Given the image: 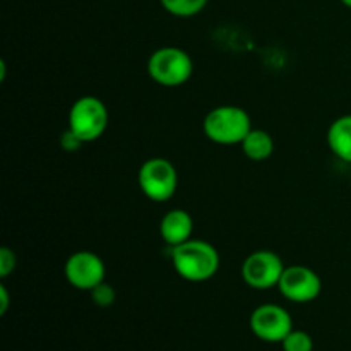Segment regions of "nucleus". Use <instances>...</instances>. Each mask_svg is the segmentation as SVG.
I'll list each match as a JSON object with an SVG mask.
<instances>
[{
	"label": "nucleus",
	"instance_id": "nucleus-1",
	"mask_svg": "<svg viewBox=\"0 0 351 351\" xmlns=\"http://www.w3.org/2000/svg\"><path fill=\"white\" fill-rule=\"evenodd\" d=\"M171 266L175 273L191 283L211 280L219 271V252L206 240L191 239L177 247H171Z\"/></svg>",
	"mask_w": 351,
	"mask_h": 351
},
{
	"label": "nucleus",
	"instance_id": "nucleus-2",
	"mask_svg": "<svg viewBox=\"0 0 351 351\" xmlns=\"http://www.w3.org/2000/svg\"><path fill=\"white\" fill-rule=\"evenodd\" d=\"M252 129V120L247 110L235 105L216 106L204 117L202 122L204 136L219 146L242 144Z\"/></svg>",
	"mask_w": 351,
	"mask_h": 351
},
{
	"label": "nucleus",
	"instance_id": "nucleus-3",
	"mask_svg": "<svg viewBox=\"0 0 351 351\" xmlns=\"http://www.w3.org/2000/svg\"><path fill=\"white\" fill-rule=\"evenodd\" d=\"M147 74L156 84L177 88L185 84L194 74V62L185 50L178 47H161L147 60Z\"/></svg>",
	"mask_w": 351,
	"mask_h": 351
},
{
	"label": "nucleus",
	"instance_id": "nucleus-4",
	"mask_svg": "<svg viewBox=\"0 0 351 351\" xmlns=\"http://www.w3.org/2000/svg\"><path fill=\"white\" fill-rule=\"evenodd\" d=\"M108 122V108L101 99L93 95L75 99L69 112V129L84 144L99 139L105 134Z\"/></svg>",
	"mask_w": 351,
	"mask_h": 351
},
{
	"label": "nucleus",
	"instance_id": "nucleus-5",
	"mask_svg": "<svg viewBox=\"0 0 351 351\" xmlns=\"http://www.w3.org/2000/svg\"><path fill=\"white\" fill-rule=\"evenodd\" d=\"M137 182L149 201L167 202L175 195L178 187V173L167 158H149L144 161L137 173Z\"/></svg>",
	"mask_w": 351,
	"mask_h": 351
},
{
	"label": "nucleus",
	"instance_id": "nucleus-6",
	"mask_svg": "<svg viewBox=\"0 0 351 351\" xmlns=\"http://www.w3.org/2000/svg\"><path fill=\"white\" fill-rule=\"evenodd\" d=\"M285 267L281 257L273 250H256L245 257L240 274L247 287L264 291L280 285Z\"/></svg>",
	"mask_w": 351,
	"mask_h": 351
},
{
	"label": "nucleus",
	"instance_id": "nucleus-7",
	"mask_svg": "<svg viewBox=\"0 0 351 351\" xmlns=\"http://www.w3.org/2000/svg\"><path fill=\"white\" fill-rule=\"evenodd\" d=\"M64 274L69 285L75 290L91 291L105 281L106 266L98 254L91 250H79L71 254L65 261Z\"/></svg>",
	"mask_w": 351,
	"mask_h": 351
},
{
	"label": "nucleus",
	"instance_id": "nucleus-8",
	"mask_svg": "<svg viewBox=\"0 0 351 351\" xmlns=\"http://www.w3.org/2000/svg\"><path fill=\"white\" fill-rule=\"evenodd\" d=\"M250 329L261 341L281 343L293 331V319L281 305L263 304L250 315Z\"/></svg>",
	"mask_w": 351,
	"mask_h": 351
},
{
	"label": "nucleus",
	"instance_id": "nucleus-9",
	"mask_svg": "<svg viewBox=\"0 0 351 351\" xmlns=\"http://www.w3.org/2000/svg\"><path fill=\"white\" fill-rule=\"evenodd\" d=\"M278 290L288 302L311 304L321 295L322 281L314 269L295 264V266L285 267Z\"/></svg>",
	"mask_w": 351,
	"mask_h": 351
},
{
	"label": "nucleus",
	"instance_id": "nucleus-10",
	"mask_svg": "<svg viewBox=\"0 0 351 351\" xmlns=\"http://www.w3.org/2000/svg\"><path fill=\"white\" fill-rule=\"evenodd\" d=\"M192 232H194V219L185 209H171L160 221L161 239L170 247H177L191 240Z\"/></svg>",
	"mask_w": 351,
	"mask_h": 351
},
{
	"label": "nucleus",
	"instance_id": "nucleus-11",
	"mask_svg": "<svg viewBox=\"0 0 351 351\" xmlns=\"http://www.w3.org/2000/svg\"><path fill=\"white\" fill-rule=\"evenodd\" d=\"M328 146L338 160L351 165V113L338 117L329 125Z\"/></svg>",
	"mask_w": 351,
	"mask_h": 351
},
{
	"label": "nucleus",
	"instance_id": "nucleus-12",
	"mask_svg": "<svg viewBox=\"0 0 351 351\" xmlns=\"http://www.w3.org/2000/svg\"><path fill=\"white\" fill-rule=\"evenodd\" d=\"M243 154L252 161H266L274 153V139L267 130L252 129L240 144Z\"/></svg>",
	"mask_w": 351,
	"mask_h": 351
},
{
	"label": "nucleus",
	"instance_id": "nucleus-13",
	"mask_svg": "<svg viewBox=\"0 0 351 351\" xmlns=\"http://www.w3.org/2000/svg\"><path fill=\"white\" fill-rule=\"evenodd\" d=\"M209 0H160L163 9L175 17H194L204 10Z\"/></svg>",
	"mask_w": 351,
	"mask_h": 351
},
{
	"label": "nucleus",
	"instance_id": "nucleus-14",
	"mask_svg": "<svg viewBox=\"0 0 351 351\" xmlns=\"http://www.w3.org/2000/svg\"><path fill=\"white\" fill-rule=\"evenodd\" d=\"M280 345L283 351H314L312 336L307 331H300V329H293Z\"/></svg>",
	"mask_w": 351,
	"mask_h": 351
},
{
	"label": "nucleus",
	"instance_id": "nucleus-15",
	"mask_svg": "<svg viewBox=\"0 0 351 351\" xmlns=\"http://www.w3.org/2000/svg\"><path fill=\"white\" fill-rule=\"evenodd\" d=\"M89 293H91L93 302H95L98 307H110V305H113V302H115L117 298L115 290H113L112 285H108L106 281L98 285V287H96L95 290L89 291Z\"/></svg>",
	"mask_w": 351,
	"mask_h": 351
},
{
	"label": "nucleus",
	"instance_id": "nucleus-16",
	"mask_svg": "<svg viewBox=\"0 0 351 351\" xmlns=\"http://www.w3.org/2000/svg\"><path fill=\"white\" fill-rule=\"evenodd\" d=\"M17 257L16 252L9 247H2L0 249V278H7L16 271Z\"/></svg>",
	"mask_w": 351,
	"mask_h": 351
},
{
	"label": "nucleus",
	"instance_id": "nucleus-17",
	"mask_svg": "<svg viewBox=\"0 0 351 351\" xmlns=\"http://www.w3.org/2000/svg\"><path fill=\"white\" fill-rule=\"evenodd\" d=\"M82 141L72 132L71 129L67 127V130H64V134L60 136V146L64 151H77L79 147L82 146Z\"/></svg>",
	"mask_w": 351,
	"mask_h": 351
},
{
	"label": "nucleus",
	"instance_id": "nucleus-18",
	"mask_svg": "<svg viewBox=\"0 0 351 351\" xmlns=\"http://www.w3.org/2000/svg\"><path fill=\"white\" fill-rule=\"evenodd\" d=\"M10 305V295L5 285H0V315H5Z\"/></svg>",
	"mask_w": 351,
	"mask_h": 351
},
{
	"label": "nucleus",
	"instance_id": "nucleus-19",
	"mask_svg": "<svg viewBox=\"0 0 351 351\" xmlns=\"http://www.w3.org/2000/svg\"><path fill=\"white\" fill-rule=\"evenodd\" d=\"M343 3H345L346 7H348V9H351V0H341Z\"/></svg>",
	"mask_w": 351,
	"mask_h": 351
}]
</instances>
